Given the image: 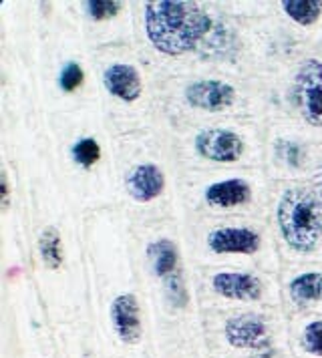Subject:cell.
<instances>
[{
    "label": "cell",
    "mask_w": 322,
    "mask_h": 358,
    "mask_svg": "<svg viewBox=\"0 0 322 358\" xmlns=\"http://www.w3.org/2000/svg\"><path fill=\"white\" fill-rule=\"evenodd\" d=\"M144 20L151 47L167 57L190 52L211 31L208 13L200 4L188 0L147 2Z\"/></svg>",
    "instance_id": "1"
},
{
    "label": "cell",
    "mask_w": 322,
    "mask_h": 358,
    "mask_svg": "<svg viewBox=\"0 0 322 358\" xmlns=\"http://www.w3.org/2000/svg\"><path fill=\"white\" fill-rule=\"evenodd\" d=\"M278 228L284 242L300 252H314L322 238V206L316 196L304 187L286 189L276 210Z\"/></svg>",
    "instance_id": "2"
},
{
    "label": "cell",
    "mask_w": 322,
    "mask_h": 358,
    "mask_svg": "<svg viewBox=\"0 0 322 358\" xmlns=\"http://www.w3.org/2000/svg\"><path fill=\"white\" fill-rule=\"evenodd\" d=\"M294 99L308 125L322 127V63L306 59L294 77Z\"/></svg>",
    "instance_id": "3"
},
{
    "label": "cell",
    "mask_w": 322,
    "mask_h": 358,
    "mask_svg": "<svg viewBox=\"0 0 322 358\" xmlns=\"http://www.w3.org/2000/svg\"><path fill=\"white\" fill-rule=\"evenodd\" d=\"M195 151L209 162L234 163L244 153V141L236 131L214 127L195 135Z\"/></svg>",
    "instance_id": "4"
},
{
    "label": "cell",
    "mask_w": 322,
    "mask_h": 358,
    "mask_svg": "<svg viewBox=\"0 0 322 358\" xmlns=\"http://www.w3.org/2000/svg\"><path fill=\"white\" fill-rule=\"evenodd\" d=\"M224 334L230 346L244 350H268L272 344L268 326L256 314H241L230 318L225 322Z\"/></svg>",
    "instance_id": "5"
},
{
    "label": "cell",
    "mask_w": 322,
    "mask_h": 358,
    "mask_svg": "<svg viewBox=\"0 0 322 358\" xmlns=\"http://www.w3.org/2000/svg\"><path fill=\"white\" fill-rule=\"evenodd\" d=\"M111 324L119 341L125 344H137L144 336L141 308L135 294H119L111 302Z\"/></svg>",
    "instance_id": "6"
},
{
    "label": "cell",
    "mask_w": 322,
    "mask_h": 358,
    "mask_svg": "<svg viewBox=\"0 0 322 358\" xmlns=\"http://www.w3.org/2000/svg\"><path fill=\"white\" fill-rule=\"evenodd\" d=\"M186 101L202 111H224L234 105L236 101V89L224 81L216 79H204V81L190 83L186 87Z\"/></svg>",
    "instance_id": "7"
},
{
    "label": "cell",
    "mask_w": 322,
    "mask_h": 358,
    "mask_svg": "<svg viewBox=\"0 0 322 358\" xmlns=\"http://www.w3.org/2000/svg\"><path fill=\"white\" fill-rule=\"evenodd\" d=\"M260 236L250 228H218L208 236V245L214 254H244L252 256L260 250Z\"/></svg>",
    "instance_id": "8"
},
{
    "label": "cell",
    "mask_w": 322,
    "mask_h": 358,
    "mask_svg": "<svg viewBox=\"0 0 322 358\" xmlns=\"http://www.w3.org/2000/svg\"><path fill=\"white\" fill-rule=\"evenodd\" d=\"M103 85L107 93L125 103H135L144 95V81L139 71L127 63H115L103 73Z\"/></svg>",
    "instance_id": "9"
},
{
    "label": "cell",
    "mask_w": 322,
    "mask_h": 358,
    "mask_svg": "<svg viewBox=\"0 0 322 358\" xmlns=\"http://www.w3.org/2000/svg\"><path fill=\"white\" fill-rule=\"evenodd\" d=\"M211 288L224 298L241 300V302H254L262 298V282L252 274L246 272H220L211 278Z\"/></svg>",
    "instance_id": "10"
},
{
    "label": "cell",
    "mask_w": 322,
    "mask_h": 358,
    "mask_svg": "<svg viewBox=\"0 0 322 358\" xmlns=\"http://www.w3.org/2000/svg\"><path fill=\"white\" fill-rule=\"evenodd\" d=\"M127 192L139 203L153 201L165 189V173L155 163H141L135 165L127 176Z\"/></svg>",
    "instance_id": "11"
},
{
    "label": "cell",
    "mask_w": 322,
    "mask_h": 358,
    "mask_svg": "<svg viewBox=\"0 0 322 358\" xmlns=\"http://www.w3.org/2000/svg\"><path fill=\"white\" fill-rule=\"evenodd\" d=\"M252 197V187L244 179H224L211 183L206 189V201L214 208H238L248 203Z\"/></svg>",
    "instance_id": "12"
},
{
    "label": "cell",
    "mask_w": 322,
    "mask_h": 358,
    "mask_svg": "<svg viewBox=\"0 0 322 358\" xmlns=\"http://www.w3.org/2000/svg\"><path fill=\"white\" fill-rule=\"evenodd\" d=\"M147 258L151 262V268L155 272V276L167 278L176 276L177 274V264H179V252L177 245L172 240H155L147 245Z\"/></svg>",
    "instance_id": "13"
},
{
    "label": "cell",
    "mask_w": 322,
    "mask_h": 358,
    "mask_svg": "<svg viewBox=\"0 0 322 358\" xmlns=\"http://www.w3.org/2000/svg\"><path fill=\"white\" fill-rule=\"evenodd\" d=\"M290 298L304 306L310 302L322 300V274L321 272H306L290 282Z\"/></svg>",
    "instance_id": "14"
},
{
    "label": "cell",
    "mask_w": 322,
    "mask_h": 358,
    "mask_svg": "<svg viewBox=\"0 0 322 358\" xmlns=\"http://www.w3.org/2000/svg\"><path fill=\"white\" fill-rule=\"evenodd\" d=\"M38 254L48 270H59L63 266V244L61 234L55 226H47L38 236Z\"/></svg>",
    "instance_id": "15"
},
{
    "label": "cell",
    "mask_w": 322,
    "mask_h": 358,
    "mask_svg": "<svg viewBox=\"0 0 322 358\" xmlns=\"http://www.w3.org/2000/svg\"><path fill=\"white\" fill-rule=\"evenodd\" d=\"M284 13L300 27H312L322 15V0H284Z\"/></svg>",
    "instance_id": "16"
},
{
    "label": "cell",
    "mask_w": 322,
    "mask_h": 358,
    "mask_svg": "<svg viewBox=\"0 0 322 358\" xmlns=\"http://www.w3.org/2000/svg\"><path fill=\"white\" fill-rule=\"evenodd\" d=\"M73 159L75 163H79L80 167H85V169H89V167H93L99 159H101V147L97 143L95 139H91V137H85V139H80L77 141L75 145H73Z\"/></svg>",
    "instance_id": "17"
},
{
    "label": "cell",
    "mask_w": 322,
    "mask_h": 358,
    "mask_svg": "<svg viewBox=\"0 0 322 358\" xmlns=\"http://www.w3.org/2000/svg\"><path fill=\"white\" fill-rule=\"evenodd\" d=\"M300 344L308 355L322 357V320H312L304 326Z\"/></svg>",
    "instance_id": "18"
},
{
    "label": "cell",
    "mask_w": 322,
    "mask_h": 358,
    "mask_svg": "<svg viewBox=\"0 0 322 358\" xmlns=\"http://www.w3.org/2000/svg\"><path fill=\"white\" fill-rule=\"evenodd\" d=\"M165 294H167V300H169V304H172L174 308H186L188 302H190L186 282L181 280L179 274L165 280Z\"/></svg>",
    "instance_id": "19"
},
{
    "label": "cell",
    "mask_w": 322,
    "mask_h": 358,
    "mask_svg": "<svg viewBox=\"0 0 322 358\" xmlns=\"http://www.w3.org/2000/svg\"><path fill=\"white\" fill-rule=\"evenodd\" d=\"M83 81H85V71L77 63H66L63 66V71H61V75H59V85H61V89L66 91V93L77 91L80 85H83Z\"/></svg>",
    "instance_id": "20"
},
{
    "label": "cell",
    "mask_w": 322,
    "mask_h": 358,
    "mask_svg": "<svg viewBox=\"0 0 322 358\" xmlns=\"http://www.w3.org/2000/svg\"><path fill=\"white\" fill-rule=\"evenodd\" d=\"M87 13L93 20H109L121 13V2L113 0H91L87 2Z\"/></svg>",
    "instance_id": "21"
},
{
    "label": "cell",
    "mask_w": 322,
    "mask_h": 358,
    "mask_svg": "<svg viewBox=\"0 0 322 358\" xmlns=\"http://www.w3.org/2000/svg\"><path fill=\"white\" fill-rule=\"evenodd\" d=\"M10 179H8V171L2 169L0 173V212L6 213L10 210Z\"/></svg>",
    "instance_id": "22"
},
{
    "label": "cell",
    "mask_w": 322,
    "mask_h": 358,
    "mask_svg": "<svg viewBox=\"0 0 322 358\" xmlns=\"http://www.w3.org/2000/svg\"><path fill=\"white\" fill-rule=\"evenodd\" d=\"M312 194L316 196L318 203L322 206V165L314 171V176H312Z\"/></svg>",
    "instance_id": "23"
},
{
    "label": "cell",
    "mask_w": 322,
    "mask_h": 358,
    "mask_svg": "<svg viewBox=\"0 0 322 358\" xmlns=\"http://www.w3.org/2000/svg\"><path fill=\"white\" fill-rule=\"evenodd\" d=\"M260 358H266V357H260Z\"/></svg>",
    "instance_id": "24"
}]
</instances>
